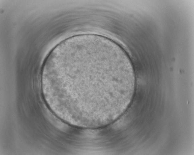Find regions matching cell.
I'll use <instances>...</instances> for the list:
<instances>
[{"instance_id":"1","label":"cell","mask_w":194,"mask_h":155,"mask_svg":"<svg viewBox=\"0 0 194 155\" xmlns=\"http://www.w3.org/2000/svg\"><path fill=\"white\" fill-rule=\"evenodd\" d=\"M60 79L73 105L98 107L120 98L121 68L100 61H84L61 66Z\"/></svg>"}]
</instances>
